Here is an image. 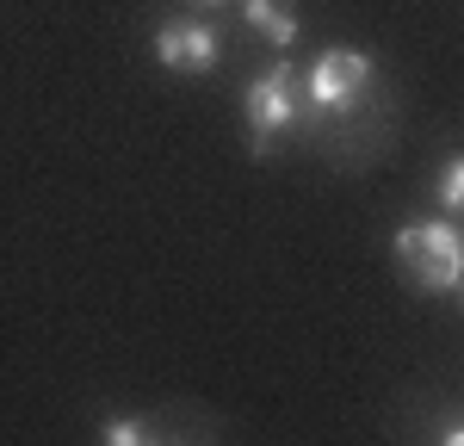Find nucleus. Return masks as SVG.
Wrapping results in <instances>:
<instances>
[{"label": "nucleus", "mask_w": 464, "mask_h": 446, "mask_svg": "<svg viewBox=\"0 0 464 446\" xmlns=\"http://www.w3.org/2000/svg\"><path fill=\"white\" fill-rule=\"evenodd\" d=\"M242 106H248V131H254L248 149H254V155H266V149H273L291 124H297V74H291V63L254 74Z\"/></svg>", "instance_id": "obj_3"}, {"label": "nucleus", "mask_w": 464, "mask_h": 446, "mask_svg": "<svg viewBox=\"0 0 464 446\" xmlns=\"http://www.w3.org/2000/svg\"><path fill=\"white\" fill-rule=\"evenodd\" d=\"M100 441L106 446H137V441H149V428L137 422V415H111L106 428H100Z\"/></svg>", "instance_id": "obj_7"}, {"label": "nucleus", "mask_w": 464, "mask_h": 446, "mask_svg": "<svg viewBox=\"0 0 464 446\" xmlns=\"http://www.w3.org/2000/svg\"><path fill=\"white\" fill-rule=\"evenodd\" d=\"M433 192H440V211H446V218L464 205V161H459V155H446V168H440V186H433Z\"/></svg>", "instance_id": "obj_6"}, {"label": "nucleus", "mask_w": 464, "mask_h": 446, "mask_svg": "<svg viewBox=\"0 0 464 446\" xmlns=\"http://www.w3.org/2000/svg\"><path fill=\"white\" fill-rule=\"evenodd\" d=\"M242 13H248V25L260 37H273V44H297V13H291L285 0H248Z\"/></svg>", "instance_id": "obj_5"}, {"label": "nucleus", "mask_w": 464, "mask_h": 446, "mask_svg": "<svg viewBox=\"0 0 464 446\" xmlns=\"http://www.w3.org/2000/svg\"><path fill=\"white\" fill-rule=\"evenodd\" d=\"M372 74L378 63L365 56V50H347V44H334V50H322L310 74H304V100L310 112H353L365 100V87H372Z\"/></svg>", "instance_id": "obj_2"}, {"label": "nucleus", "mask_w": 464, "mask_h": 446, "mask_svg": "<svg viewBox=\"0 0 464 446\" xmlns=\"http://www.w3.org/2000/svg\"><path fill=\"white\" fill-rule=\"evenodd\" d=\"M217 56H223V37H217V25H205V19H168V25L155 32V63H161V69L211 74Z\"/></svg>", "instance_id": "obj_4"}, {"label": "nucleus", "mask_w": 464, "mask_h": 446, "mask_svg": "<svg viewBox=\"0 0 464 446\" xmlns=\"http://www.w3.org/2000/svg\"><path fill=\"white\" fill-rule=\"evenodd\" d=\"M396 267L415 292H459L464 279V248H459V229L452 218H433V223H402L396 229Z\"/></svg>", "instance_id": "obj_1"}, {"label": "nucleus", "mask_w": 464, "mask_h": 446, "mask_svg": "<svg viewBox=\"0 0 464 446\" xmlns=\"http://www.w3.org/2000/svg\"><path fill=\"white\" fill-rule=\"evenodd\" d=\"M192 6H223V0H192Z\"/></svg>", "instance_id": "obj_8"}]
</instances>
